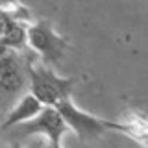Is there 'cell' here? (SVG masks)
Here are the masks:
<instances>
[{"mask_svg":"<svg viewBox=\"0 0 148 148\" xmlns=\"http://www.w3.org/2000/svg\"><path fill=\"white\" fill-rule=\"evenodd\" d=\"M26 76L30 80V92L43 106H54L65 96H72L74 78H65L43 61H30L26 67Z\"/></svg>","mask_w":148,"mask_h":148,"instance_id":"6da1fadb","label":"cell"},{"mask_svg":"<svg viewBox=\"0 0 148 148\" xmlns=\"http://www.w3.org/2000/svg\"><path fill=\"white\" fill-rule=\"evenodd\" d=\"M26 46H30L39 56V59L48 67H59L69 50V39L56 32L52 21L39 18L26 28Z\"/></svg>","mask_w":148,"mask_h":148,"instance_id":"7a4b0ae2","label":"cell"},{"mask_svg":"<svg viewBox=\"0 0 148 148\" xmlns=\"http://www.w3.org/2000/svg\"><path fill=\"white\" fill-rule=\"evenodd\" d=\"M11 130H15V133L18 137H30V135H43L48 141L50 146L59 148L61 146V139L67 133L69 126L65 124L63 117L59 115V111L54 106H43L41 111L32 117L30 120L13 126Z\"/></svg>","mask_w":148,"mask_h":148,"instance_id":"3957f363","label":"cell"},{"mask_svg":"<svg viewBox=\"0 0 148 148\" xmlns=\"http://www.w3.org/2000/svg\"><path fill=\"white\" fill-rule=\"evenodd\" d=\"M54 108L59 111V115L63 117L65 124L76 133L82 141H89V139H98L102 137L108 128H106V120L100 117L87 113V111L80 109L72 102V96H65V98L58 100L54 104Z\"/></svg>","mask_w":148,"mask_h":148,"instance_id":"277c9868","label":"cell"},{"mask_svg":"<svg viewBox=\"0 0 148 148\" xmlns=\"http://www.w3.org/2000/svg\"><path fill=\"white\" fill-rule=\"evenodd\" d=\"M26 74L21 63V50L11 48L0 41V89L8 92L21 91Z\"/></svg>","mask_w":148,"mask_h":148,"instance_id":"5b68a950","label":"cell"},{"mask_svg":"<svg viewBox=\"0 0 148 148\" xmlns=\"http://www.w3.org/2000/svg\"><path fill=\"white\" fill-rule=\"evenodd\" d=\"M41 108H43V104H41L32 92L26 95V96H22L21 102L8 113V117L2 124V130H11L13 126H17V124L24 122V120H30L32 117H35V115L39 113Z\"/></svg>","mask_w":148,"mask_h":148,"instance_id":"8992f818","label":"cell"},{"mask_svg":"<svg viewBox=\"0 0 148 148\" xmlns=\"http://www.w3.org/2000/svg\"><path fill=\"white\" fill-rule=\"evenodd\" d=\"M106 128L108 130H115L119 133H124V135L135 139V141L146 145V137H148V126L145 117H132L126 119L122 122H108L106 120Z\"/></svg>","mask_w":148,"mask_h":148,"instance_id":"52a82bcc","label":"cell"},{"mask_svg":"<svg viewBox=\"0 0 148 148\" xmlns=\"http://www.w3.org/2000/svg\"><path fill=\"white\" fill-rule=\"evenodd\" d=\"M0 41L11 48L22 50L26 46V26L15 21H0Z\"/></svg>","mask_w":148,"mask_h":148,"instance_id":"ba28073f","label":"cell"},{"mask_svg":"<svg viewBox=\"0 0 148 148\" xmlns=\"http://www.w3.org/2000/svg\"><path fill=\"white\" fill-rule=\"evenodd\" d=\"M0 21L30 22L32 9L22 0H0Z\"/></svg>","mask_w":148,"mask_h":148,"instance_id":"9c48e42d","label":"cell"}]
</instances>
